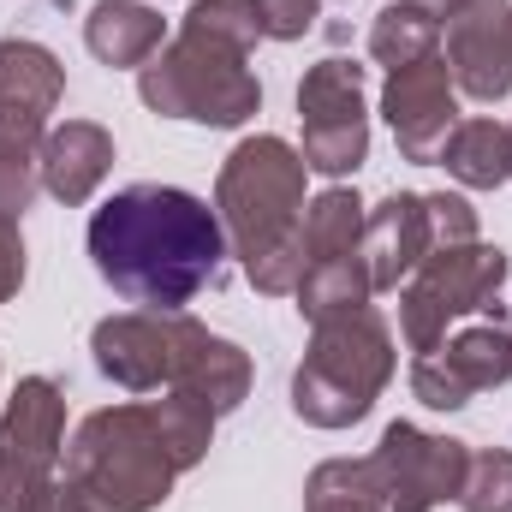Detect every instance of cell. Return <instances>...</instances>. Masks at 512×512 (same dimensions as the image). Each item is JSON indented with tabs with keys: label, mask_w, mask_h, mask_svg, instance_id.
<instances>
[{
	"label": "cell",
	"mask_w": 512,
	"mask_h": 512,
	"mask_svg": "<svg viewBox=\"0 0 512 512\" xmlns=\"http://www.w3.org/2000/svg\"><path fill=\"white\" fill-rule=\"evenodd\" d=\"M227 239L203 197L179 185H126L90 215L96 274L143 310H185L221 268Z\"/></svg>",
	"instance_id": "cell-1"
}]
</instances>
